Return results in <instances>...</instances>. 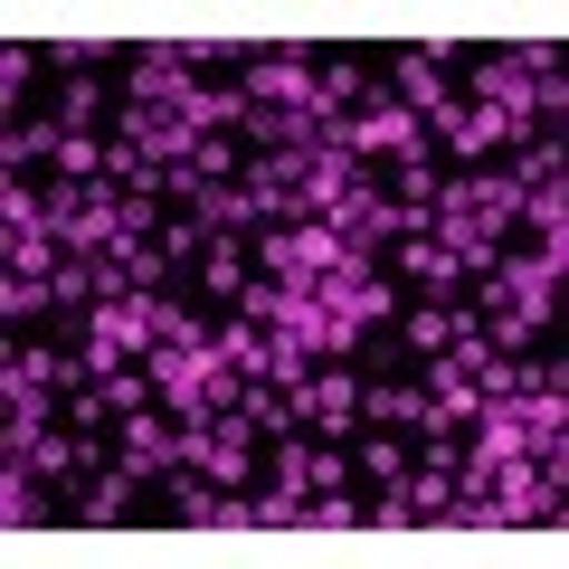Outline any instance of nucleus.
Listing matches in <instances>:
<instances>
[{"mask_svg":"<svg viewBox=\"0 0 569 569\" xmlns=\"http://www.w3.org/2000/svg\"><path fill=\"white\" fill-rule=\"evenodd\" d=\"M247 114H313V48H247Z\"/></svg>","mask_w":569,"mask_h":569,"instance_id":"1","label":"nucleus"}]
</instances>
